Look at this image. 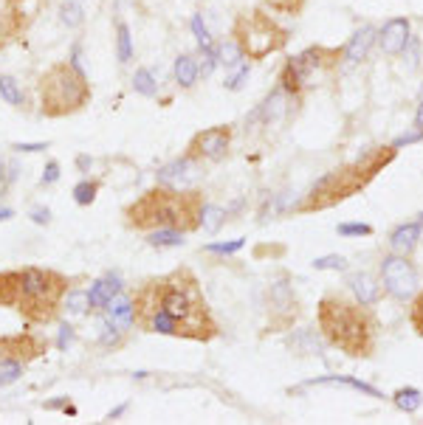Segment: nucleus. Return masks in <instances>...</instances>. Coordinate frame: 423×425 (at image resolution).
<instances>
[{
	"instance_id": "de8ad7c7",
	"label": "nucleus",
	"mask_w": 423,
	"mask_h": 425,
	"mask_svg": "<svg viewBox=\"0 0 423 425\" xmlns=\"http://www.w3.org/2000/svg\"><path fill=\"white\" fill-rule=\"evenodd\" d=\"M14 150L17 152H42V150H48V144H42V141H37V144H14Z\"/></svg>"
},
{
	"instance_id": "603ef678",
	"label": "nucleus",
	"mask_w": 423,
	"mask_h": 425,
	"mask_svg": "<svg viewBox=\"0 0 423 425\" xmlns=\"http://www.w3.org/2000/svg\"><path fill=\"white\" fill-rule=\"evenodd\" d=\"M3 169H6V164H3V158H0V181H3V175H6Z\"/></svg>"
},
{
	"instance_id": "393cba45",
	"label": "nucleus",
	"mask_w": 423,
	"mask_h": 425,
	"mask_svg": "<svg viewBox=\"0 0 423 425\" xmlns=\"http://www.w3.org/2000/svg\"><path fill=\"white\" fill-rule=\"evenodd\" d=\"M311 386H347V389H356V392H361V395L381 397V392H378V389H373V386H367V383H361V381H356V378H319V381H311Z\"/></svg>"
},
{
	"instance_id": "6e6552de",
	"label": "nucleus",
	"mask_w": 423,
	"mask_h": 425,
	"mask_svg": "<svg viewBox=\"0 0 423 425\" xmlns=\"http://www.w3.org/2000/svg\"><path fill=\"white\" fill-rule=\"evenodd\" d=\"M381 279L384 290L398 301L412 299V293L418 290V270L404 253H387L381 259Z\"/></svg>"
},
{
	"instance_id": "09e8293b",
	"label": "nucleus",
	"mask_w": 423,
	"mask_h": 425,
	"mask_svg": "<svg viewBox=\"0 0 423 425\" xmlns=\"http://www.w3.org/2000/svg\"><path fill=\"white\" fill-rule=\"evenodd\" d=\"M415 127L423 133V102H421V107H418V113H415Z\"/></svg>"
},
{
	"instance_id": "4be33fe9",
	"label": "nucleus",
	"mask_w": 423,
	"mask_h": 425,
	"mask_svg": "<svg viewBox=\"0 0 423 425\" xmlns=\"http://www.w3.org/2000/svg\"><path fill=\"white\" fill-rule=\"evenodd\" d=\"M147 245L153 248H175V245H184V231L181 228H153L147 231Z\"/></svg>"
},
{
	"instance_id": "864d4df0",
	"label": "nucleus",
	"mask_w": 423,
	"mask_h": 425,
	"mask_svg": "<svg viewBox=\"0 0 423 425\" xmlns=\"http://www.w3.org/2000/svg\"><path fill=\"white\" fill-rule=\"evenodd\" d=\"M418 222H423V214H421V220H418Z\"/></svg>"
},
{
	"instance_id": "49530a36",
	"label": "nucleus",
	"mask_w": 423,
	"mask_h": 425,
	"mask_svg": "<svg viewBox=\"0 0 423 425\" xmlns=\"http://www.w3.org/2000/svg\"><path fill=\"white\" fill-rule=\"evenodd\" d=\"M68 62H71L76 71H82V73H85V68H82V45H79V42L71 48V59H68Z\"/></svg>"
},
{
	"instance_id": "a211bd4d",
	"label": "nucleus",
	"mask_w": 423,
	"mask_h": 425,
	"mask_svg": "<svg viewBox=\"0 0 423 425\" xmlns=\"http://www.w3.org/2000/svg\"><path fill=\"white\" fill-rule=\"evenodd\" d=\"M42 3L45 0H8V20L14 23V28L20 31L28 20H34L37 14H40V8H42Z\"/></svg>"
},
{
	"instance_id": "9d476101",
	"label": "nucleus",
	"mask_w": 423,
	"mask_h": 425,
	"mask_svg": "<svg viewBox=\"0 0 423 425\" xmlns=\"http://www.w3.org/2000/svg\"><path fill=\"white\" fill-rule=\"evenodd\" d=\"M195 178H198V161L190 155L175 158L173 164H167L156 172V181L167 189H190L195 184Z\"/></svg>"
},
{
	"instance_id": "20e7f679",
	"label": "nucleus",
	"mask_w": 423,
	"mask_h": 425,
	"mask_svg": "<svg viewBox=\"0 0 423 425\" xmlns=\"http://www.w3.org/2000/svg\"><path fill=\"white\" fill-rule=\"evenodd\" d=\"M393 158H395V147H378V150H370L364 158H359L353 167L328 172L322 181H316V186L296 206V212H319V209H330V206L347 200L350 195L364 189Z\"/></svg>"
},
{
	"instance_id": "423d86ee",
	"label": "nucleus",
	"mask_w": 423,
	"mask_h": 425,
	"mask_svg": "<svg viewBox=\"0 0 423 425\" xmlns=\"http://www.w3.org/2000/svg\"><path fill=\"white\" fill-rule=\"evenodd\" d=\"M20 301L17 310L34 321V324H45L57 316V307L62 301V296L68 293V279L54 273V270H40V268H25L20 270Z\"/></svg>"
},
{
	"instance_id": "dca6fc26",
	"label": "nucleus",
	"mask_w": 423,
	"mask_h": 425,
	"mask_svg": "<svg viewBox=\"0 0 423 425\" xmlns=\"http://www.w3.org/2000/svg\"><path fill=\"white\" fill-rule=\"evenodd\" d=\"M350 290L356 293L359 304H367V307H373V304L381 299V285H378L370 273H364V270L350 276Z\"/></svg>"
},
{
	"instance_id": "e433bc0d",
	"label": "nucleus",
	"mask_w": 423,
	"mask_h": 425,
	"mask_svg": "<svg viewBox=\"0 0 423 425\" xmlns=\"http://www.w3.org/2000/svg\"><path fill=\"white\" fill-rule=\"evenodd\" d=\"M313 268H316V270H344V268H347V259L339 256V253H330V256L313 259Z\"/></svg>"
},
{
	"instance_id": "412c9836",
	"label": "nucleus",
	"mask_w": 423,
	"mask_h": 425,
	"mask_svg": "<svg viewBox=\"0 0 423 425\" xmlns=\"http://www.w3.org/2000/svg\"><path fill=\"white\" fill-rule=\"evenodd\" d=\"M288 99H291V96H288L282 88H277V90H274V93L262 102V107H260V110H262L265 124H271V121H277L279 116H285V113H288Z\"/></svg>"
},
{
	"instance_id": "5701e85b",
	"label": "nucleus",
	"mask_w": 423,
	"mask_h": 425,
	"mask_svg": "<svg viewBox=\"0 0 423 425\" xmlns=\"http://www.w3.org/2000/svg\"><path fill=\"white\" fill-rule=\"evenodd\" d=\"M0 99L6 104H11V107H23L25 104V93H23L20 82L14 76H8V73H0Z\"/></svg>"
},
{
	"instance_id": "72a5a7b5",
	"label": "nucleus",
	"mask_w": 423,
	"mask_h": 425,
	"mask_svg": "<svg viewBox=\"0 0 423 425\" xmlns=\"http://www.w3.org/2000/svg\"><path fill=\"white\" fill-rule=\"evenodd\" d=\"M96 192H99V184H96V181H79V184L74 186V200H76L79 206H91V203L96 200Z\"/></svg>"
},
{
	"instance_id": "a18cd8bd",
	"label": "nucleus",
	"mask_w": 423,
	"mask_h": 425,
	"mask_svg": "<svg viewBox=\"0 0 423 425\" xmlns=\"http://www.w3.org/2000/svg\"><path fill=\"white\" fill-rule=\"evenodd\" d=\"M31 220H34L37 225H48L51 212H48V209H42V206H37V209H31Z\"/></svg>"
},
{
	"instance_id": "3c124183",
	"label": "nucleus",
	"mask_w": 423,
	"mask_h": 425,
	"mask_svg": "<svg viewBox=\"0 0 423 425\" xmlns=\"http://www.w3.org/2000/svg\"><path fill=\"white\" fill-rule=\"evenodd\" d=\"M11 217H14L11 209H0V222H3V220H11Z\"/></svg>"
},
{
	"instance_id": "7ed1b4c3",
	"label": "nucleus",
	"mask_w": 423,
	"mask_h": 425,
	"mask_svg": "<svg viewBox=\"0 0 423 425\" xmlns=\"http://www.w3.org/2000/svg\"><path fill=\"white\" fill-rule=\"evenodd\" d=\"M201 195L198 192H187V189H153L144 192L130 209H127V222L133 228L141 231H153V228H198L201 225Z\"/></svg>"
},
{
	"instance_id": "c756f323",
	"label": "nucleus",
	"mask_w": 423,
	"mask_h": 425,
	"mask_svg": "<svg viewBox=\"0 0 423 425\" xmlns=\"http://www.w3.org/2000/svg\"><path fill=\"white\" fill-rule=\"evenodd\" d=\"M133 90L136 93H141V96H156L158 93V82H156V73L150 71V68H139L136 73H133Z\"/></svg>"
},
{
	"instance_id": "7c9ffc66",
	"label": "nucleus",
	"mask_w": 423,
	"mask_h": 425,
	"mask_svg": "<svg viewBox=\"0 0 423 425\" xmlns=\"http://www.w3.org/2000/svg\"><path fill=\"white\" fill-rule=\"evenodd\" d=\"M245 56H243V51H240V45L234 42V40H226L220 48H217V65H226V68H237L240 62H243Z\"/></svg>"
},
{
	"instance_id": "a19ab883",
	"label": "nucleus",
	"mask_w": 423,
	"mask_h": 425,
	"mask_svg": "<svg viewBox=\"0 0 423 425\" xmlns=\"http://www.w3.org/2000/svg\"><path fill=\"white\" fill-rule=\"evenodd\" d=\"M248 71H251V68H248L245 62H240V65H237V73L226 79V90H240V88L245 85V79H248Z\"/></svg>"
},
{
	"instance_id": "1a4fd4ad",
	"label": "nucleus",
	"mask_w": 423,
	"mask_h": 425,
	"mask_svg": "<svg viewBox=\"0 0 423 425\" xmlns=\"http://www.w3.org/2000/svg\"><path fill=\"white\" fill-rule=\"evenodd\" d=\"M228 147H231V127L220 124V127H209L198 133L190 141L187 155L195 161H223L228 155Z\"/></svg>"
},
{
	"instance_id": "aec40b11",
	"label": "nucleus",
	"mask_w": 423,
	"mask_h": 425,
	"mask_svg": "<svg viewBox=\"0 0 423 425\" xmlns=\"http://www.w3.org/2000/svg\"><path fill=\"white\" fill-rule=\"evenodd\" d=\"M20 270H6L0 273V304L3 307H17L20 301Z\"/></svg>"
},
{
	"instance_id": "f03ea898",
	"label": "nucleus",
	"mask_w": 423,
	"mask_h": 425,
	"mask_svg": "<svg viewBox=\"0 0 423 425\" xmlns=\"http://www.w3.org/2000/svg\"><path fill=\"white\" fill-rule=\"evenodd\" d=\"M319 330L328 344L339 347L350 358H370L378 344V318L367 304L347 301L342 296H325L316 310Z\"/></svg>"
},
{
	"instance_id": "ea45409f",
	"label": "nucleus",
	"mask_w": 423,
	"mask_h": 425,
	"mask_svg": "<svg viewBox=\"0 0 423 425\" xmlns=\"http://www.w3.org/2000/svg\"><path fill=\"white\" fill-rule=\"evenodd\" d=\"M274 11H285V14H299L302 11V6H305V0H265Z\"/></svg>"
},
{
	"instance_id": "f704fd0d",
	"label": "nucleus",
	"mask_w": 423,
	"mask_h": 425,
	"mask_svg": "<svg viewBox=\"0 0 423 425\" xmlns=\"http://www.w3.org/2000/svg\"><path fill=\"white\" fill-rule=\"evenodd\" d=\"M192 34H195V40H198V45H214L212 42V34H209V28H207V23H204V14L201 11H195L192 14Z\"/></svg>"
},
{
	"instance_id": "2f4dec72",
	"label": "nucleus",
	"mask_w": 423,
	"mask_h": 425,
	"mask_svg": "<svg viewBox=\"0 0 423 425\" xmlns=\"http://www.w3.org/2000/svg\"><path fill=\"white\" fill-rule=\"evenodd\" d=\"M62 307L71 313V316H82V313H88V293L85 290H68L65 296H62Z\"/></svg>"
},
{
	"instance_id": "4c0bfd02",
	"label": "nucleus",
	"mask_w": 423,
	"mask_h": 425,
	"mask_svg": "<svg viewBox=\"0 0 423 425\" xmlns=\"http://www.w3.org/2000/svg\"><path fill=\"white\" fill-rule=\"evenodd\" d=\"M339 234H342V237H370V234H373V225H367V222H342V225H339Z\"/></svg>"
},
{
	"instance_id": "f3484780",
	"label": "nucleus",
	"mask_w": 423,
	"mask_h": 425,
	"mask_svg": "<svg viewBox=\"0 0 423 425\" xmlns=\"http://www.w3.org/2000/svg\"><path fill=\"white\" fill-rule=\"evenodd\" d=\"M105 310H108V316H110L122 330H130V327L136 324V304H133L130 296H122V293H119Z\"/></svg>"
},
{
	"instance_id": "bb28decb",
	"label": "nucleus",
	"mask_w": 423,
	"mask_h": 425,
	"mask_svg": "<svg viewBox=\"0 0 423 425\" xmlns=\"http://www.w3.org/2000/svg\"><path fill=\"white\" fill-rule=\"evenodd\" d=\"M393 403H395L401 412L412 414V412H418V409L423 406V392H421V389H412V386H407V389H398V392L393 395Z\"/></svg>"
},
{
	"instance_id": "ddd939ff",
	"label": "nucleus",
	"mask_w": 423,
	"mask_h": 425,
	"mask_svg": "<svg viewBox=\"0 0 423 425\" xmlns=\"http://www.w3.org/2000/svg\"><path fill=\"white\" fill-rule=\"evenodd\" d=\"M119 293H122V279H119L116 273H108L105 279H96V282L91 285V290H88V304H91V310H102V307H108Z\"/></svg>"
},
{
	"instance_id": "c9c22d12",
	"label": "nucleus",
	"mask_w": 423,
	"mask_h": 425,
	"mask_svg": "<svg viewBox=\"0 0 423 425\" xmlns=\"http://www.w3.org/2000/svg\"><path fill=\"white\" fill-rule=\"evenodd\" d=\"M410 324H412V330L423 338V290L412 299V307H410Z\"/></svg>"
},
{
	"instance_id": "cd10ccee",
	"label": "nucleus",
	"mask_w": 423,
	"mask_h": 425,
	"mask_svg": "<svg viewBox=\"0 0 423 425\" xmlns=\"http://www.w3.org/2000/svg\"><path fill=\"white\" fill-rule=\"evenodd\" d=\"M122 327L110 318V316H105L102 321H99V344L102 347H108V349H116L119 344H122Z\"/></svg>"
},
{
	"instance_id": "6ab92c4d",
	"label": "nucleus",
	"mask_w": 423,
	"mask_h": 425,
	"mask_svg": "<svg viewBox=\"0 0 423 425\" xmlns=\"http://www.w3.org/2000/svg\"><path fill=\"white\" fill-rule=\"evenodd\" d=\"M173 76H175V82L181 85V88H195V82H198V59L195 56H190V54H181L178 59H175V65H173Z\"/></svg>"
},
{
	"instance_id": "79ce46f5",
	"label": "nucleus",
	"mask_w": 423,
	"mask_h": 425,
	"mask_svg": "<svg viewBox=\"0 0 423 425\" xmlns=\"http://www.w3.org/2000/svg\"><path fill=\"white\" fill-rule=\"evenodd\" d=\"M57 181H59V164H57V161H48L45 169H42L40 184H42V186H51V184H57Z\"/></svg>"
},
{
	"instance_id": "4468645a",
	"label": "nucleus",
	"mask_w": 423,
	"mask_h": 425,
	"mask_svg": "<svg viewBox=\"0 0 423 425\" xmlns=\"http://www.w3.org/2000/svg\"><path fill=\"white\" fill-rule=\"evenodd\" d=\"M421 231H423V222H404V225H398V228L390 234V248H393V253L410 256V253L418 248Z\"/></svg>"
},
{
	"instance_id": "473e14b6",
	"label": "nucleus",
	"mask_w": 423,
	"mask_h": 425,
	"mask_svg": "<svg viewBox=\"0 0 423 425\" xmlns=\"http://www.w3.org/2000/svg\"><path fill=\"white\" fill-rule=\"evenodd\" d=\"M223 222H226V212H223L220 206H212V203H204V206H201V225H204L209 234H214Z\"/></svg>"
},
{
	"instance_id": "37998d69",
	"label": "nucleus",
	"mask_w": 423,
	"mask_h": 425,
	"mask_svg": "<svg viewBox=\"0 0 423 425\" xmlns=\"http://www.w3.org/2000/svg\"><path fill=\"white\" fill-rule=\"evenodd\" d=\"M71 344H74V327H71V324H62V327H59V335H57V349L65 352Z\"/></svg>"
},
{
	"instance_id": "0eeeda50",
	"label": "nucleus",
	"mask_w": 423,
	"mask_h": 425,
	"mask_svg": "<svg viewBox=\"0 0 423 425\" xmlns=\"http://www.w3.org/2000/svg\"><path fill=\"white\" fill-rule=\"evenodd\" d=\"M231 40L240 45L245 59H265L288 45V31L265 11L251 8L234 20Z\"/></svg>"
},
{
	"instance_id": "a878e982",
	"label": "nucleus",
	"mask_w": 423,
	"mask_h": 425,
	"mask_svg": "<svg viewBox=\"0 0 423 425\" xmlns=\"http://www.w3.org/2000/svg\"><path fill=\"white\" fill-rule=\"evenodd\" d=\"M23 378V361L11 355H0V389L17 383Z\"/></svg>"
},
{
	"instance_id": "c03bdc74",
	"label": "nucleus",
	"mask_w": 423,
	"mask_h": 425,
	"mask_svg": "<svg viewBox=\"0 0 423 425\" xmlns=\"http://www.w3.org/2000/svg\"><path fill=\"white\" fill-rule=\"evenodd\" d=\"M14 31H17V28H14V23H11L8 17H0V48H3L11 37H14Z\"/></svg>"
},
{
	"instance_id": "b1692460",
	"label": "nucleus",
	"mask_w": 423,
	"mask_h": 425,
	"mask_svg": "<svg viewBox=\"0 0 423 425\" xmlns=\"http://www.w3.org/2000/svg\"><path fill=\"white\" fill-rule=\"evenodd\" d=\"M116 56L122 65L133 62V37H130V25L127 23H116Z\"/></svg>"
},
{
	"instance_id": "2eb2a0df",
	"label": "nucleus",
	"mask_w": 423,
	"mask_h": 425,
	"mask_svg": "<svg viewBox=\"0 0 423 425\" xmlns=\"http://www.w3.org/2000/svg\"><path fill=\"white\" fill-rule=\"evenodd\" d=\"M376 42V28L370 25V23H364L361 28H356V34L350 37V42L344 45V59L347 62H361L364 56H367V51H370V45Z\"/></svg>"
},
{
	"instance_id": "f8f14e48",
	"label": "nucleus",
	"mask_w": 423,
	"mask_h": 425,
	"mask_svg": "<svg viewBox=\"0 0 423 425\" xmlns=\"http://www.w3.org/2000/svg\"><path fill=\"white\" fill-rule=\"evenodd\" d=\"M268 299H271V313H274V321L279 324H291L299 313L296 307V296L294 290L288 287V282H274L271 290H268Z\"/></svg>"
},
{
	"instance_id": "c85d7f7f",
	"label": "nucleus",
	"mask_w": 423,
	"mask_h": 425,
	"mask_svg": "<svg viewBox=\"0 0 423 425\" xmlns=\"http://www.w3.org/2000/svg\"><path fill=\"white\" fill-rule=\"evenodd\" d=\"M59 23L68 28H79L85 23V11H82L79 0H62L59 3Z\"/></svg>"
},
{
	"instance_id": "f257e3e1",
	"label": "nucleus",
	"mask_w": 423,
	"mask_h": 425,
	"mask_svg": "<svg viewBox=\"0 0 423 425\" xmlns=\"http://www.w3.org/2000/svg\"><path fill=\"white\" fill-rule=\"evenodd\" d=\"M136 324L156 335H184L192 341H209L217 335L198 279L190 270H175L170 276L144 282L133 299Z\"/></svg>"
},
{
	"instance_id": "58836bf2",
	"label": "nucleus",
	"mask_w": 423,
	"mask_h": 425,
	"mask_svg": "<svg viewBox=\"0 0 423 425\" xmlns=\"http://www.w3.org/2000/svg\"><path fill=\"white\" fill-rule=\"evenodd\" d=\"M243 245H245V239H231V242H209V245H207V251H209V253H223V256H228V253H237Z\"/></svg>"
},
{
	"instance_id": "39448f33",
	"label": "nucleus",
	"mask_w": 423,
	"mask_h": 425,
	"mask_svg": "<svg viewBox=\"0 0 423 425\" xmlns=\"http://www.w3.org/2000/svg\"><path fill=\"white\" fill-rule=\"evenodd\" d=\"M37 90H40V113L48 119H62V116L79 113L91 102V82L71 62L51 65L40 76Z\"/></svg>"
},
{
	"instance_id": "9b49d317",
	"label": "nucleus",
	"mask_w": 423,
	"mask_h": 425,
	"mask_svg": "<svg viewBox=\"0 0 423 425\" xmlns=\"http://www.w3.org/2000/svg\"><path fill=\"white\" fill-rule=\"evenodd\" d=\"M410 20L407 17H390L378 34V42H381V51L390 54V56H398L407 45H410Z\"/></svg>"
},
{
	"instance_id": "8fccbe9b",
	"label": "nucleus",
	"mask_w": 423,
	"mask_h": 425,
	"mask_svg": "<svg viewBox=\"0 0 423 425\" xmlns=\"http://www.w3.org/2000/svg\"><path fill=\"white\" fill-rule=\"evenodd\" d=\"M124 412H127V406H119V409H113V412L108 414V420H116V417H122Z\"/></svg>"
}]
</instances>
